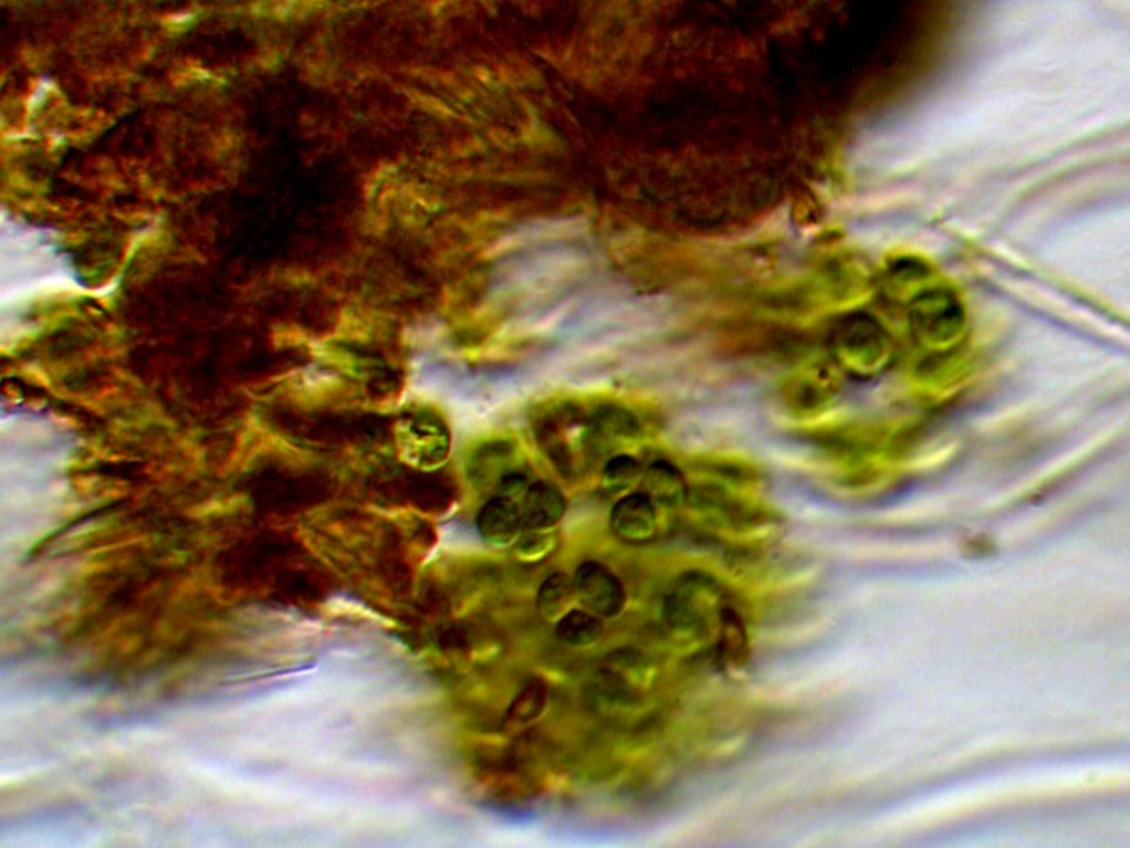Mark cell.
Wrapping results in <instances>:
<instances>
[{
	"label": "cell",
	"instance_id": "obj_7",
	"mask_svg": "<svg viewBox=\"0 0 1130 848\" xmlns=\"http://www.w3.org/2000/svg\"><path fill=\"white\" fill-rule=\"evenodd\" d=\"M644 492L662 506H680L689 498L688 484L679 467L658 460L644 474Z\"/></svg>",
	"mask_w": 1130,
	"mask_h": 848
},
{
	"label": "cell",
	"instance_id": "obj_5",
	"mask_svg": "<svg viewBox=\"0 0 1130 848\" xmlns=\"http://www.w3.org/2000/svg\"><path fill=\"white\" fill-rule=\"evenodd\" d=\"M475 523L482 540L491 545L508 546L523 531L522 510L517 502L495 495L481 507Z\"/></svg>",
	"mask_w": 1130,
	"mask_h": 848
},
{
	"label": "cell",
	"instance_id": "obj_18",
	"mask_svg": "<svg viewBox=\"0 0 1130 848\" xmlns=\"http://www.w3.org/2000/svg\"><path fill=\"white\" fill-rule=\"evenodd\" d=\"M529 486H531V483H529V478L525 474H522V472H508L496 484V495L511 499V501L520 504L522 499L525 498Z\"/></svg>",
	"mask_w": 1130,
	"mask_h": 848
},
{
	"label": "cell",
	"instance_id": "obj_13",
	"mask_svg": "<svg viewBox=\"0 0 1130 848\" xmlns=\"http://www.w3.org/2000/svg\"><path fill=\"white\" fill-rule=\"evenodd\" d=\"M546 702H548V688L540 679H532L523 685L522 691L511 703L508 723H514V725L531 723L535 718L541 716V712L546 708Z\"/></svg>",
	"mask_w": 1130,
	"mask_h": 848
},
{
	"label": "cell",
	"instance_id": "obj_10",
	"mask_svg": "<svg viewBox=\"0 0 1130 848\" xmlns=\"http://www.w3.org/2000/svg\"><path fill=\"white\" fill-rule=\"evenodd\" d=\"M555 634L558 640L569 647H590L599 642L605 634V625L597 614L590 610L565 611L561 619H557Z\"/></svg>",
	"mask_w": 1130,
	"mask_h": 848
},
{
	"label": "cell",
	"instance_id": "obj_11",
	"mask_svg": "<svg viewBox=\"0 0 1130 848\" xmlns=\"http://www.w3.org/2000/svg\"><path fill=\"white\" fill-rule=\"evenodd\" d=\"M576 596L574 580L565 573H553L537 593V608L544 619H561Z\"/></svg>",
	"mask_w": 1130,
	"mask_h": 848
},
{
	"label": "cell",
	"instance_id": "obj_2",
	"mask_svg": "<svg viewBox=\"0 0 1130 848\" xmlns=\"http://www.w3.org/2000/svg\"><path fill=\"white\" fill-rule=\"evenodd\" d=\"M401 442L408 460L425 469L442 465L451 451V433L433 413H421L408 422Z\"/></svg>",
	"mask_w": 1130,
	"mask_h": 848
},
{
	"label": "cell",
	"instance_id": "obj_6",
	"mask_svg": "<svg viewBox=\"0 0 1130 848\" xmlns=\"http://www.w3.org/2000/svg\"><path fill=\"white\" fill-rule=\"evenodd\" d=\"M915 326L931 342H942L961 326L960 306L945 294L929 295L917 306Z\"/></svg>",
	"mask_w": 1130,
	"mask_h": 848
},
{
	"label": "cell",
	"instance_id": "obj_15",
	"mask_svg": "<svg viewBox=\"0 0 1130 848\" xmlns=\"http://www.w3.org/2000/svg\"><path fill=\"white\" fill-rule=\"evenodd\" d=\"M513 454V448L508 442H491L479 449L470 462L469 472L473 483H490Z\"/></svg>",
	"mask_w": 1130,
	"mask_h": 848
},
{
	"label": "cell",
	"instance_id": "obj_16",
	"mask_svg": "<svg viewBox=\"0 0 1130 848\" xmlns=\"http://www.w3.org/2000/svg\"><path fill=\"white\" fill-rule=\"evenodd\" d=\"M641 465L629 454H617L611 458L603 471V484L609 492H622L629 484L640 478Z\"/></svg>",
	"mask_w": 1130,
	"mask_h": 848
},
{
	"label": "cell",
	"instance_id": "obj_9",
	"mask_svg": "<svg viewBox=\"0 0 1130 848\" xmlns=\"http://www.w3.org/2000/svg\"><path fill=\"white\" fill-rule=\"evenodd\" d=\"M837 345H839L841 356L854 360V363H862V356L878 360L883 354V338H881L880 329L875 322L866 321V318L846 322L839 331Z\"/></svg>",
	"mask_w": 1130,
	"mask_h": 848
},
{
	"label": "cell",
	"instance_id": "obj_12",
	"mask_svg": "<svg viewBox=\"0 0 1130 848\" xmlns=\"http://www.w3.org/2000/svg\"><path fill=\"white\" fill-rule=\"evenodd\" d=\"M719 656L728 667H739L747 656V637L741 617L732 608L721 611Z\"/></svg>",
	"mask_w": 1130,
	"mask_h": 848
},
{
	"label": "cell",
	"instance_id": "obj_17",
	"mask_svg": "<svg viewBox=\"0 0 1130 848\" xmlns=\"http://www.w3.org/2000/svg\"><path fill=\"white\" fill-rule=\"evenodd\" d=\"M555 541L546 531H529L525 536L516 540V555L525 563H535L546 557L553 549Z\"/></svg>",
	"mask_w": 1130,
	"mask_h": 848
},
{
	"label": "cell",
	"instance_id": "obj_1",
	"mask_svg": "<svg viewBox=\"0 0 1130 848\" xmlns=\"http://www.w3.org/2000/svg\"><path fill=\"white\" fill-rule=\"evenodd\" d=\"M574 589L588 610L599 617H617L626 605V590L605 564L588 561L573 576Z\"/></svg>",
	"mask_w": 1130,
	"mask_h": 848
},
{
	"label": "cell",
	"instance_id": "obj_8",
	"mask_svg": "<svg viewBox=\"0 0 1130 848\" xmlns=\"http://www.w3.org/2000/svg\"><path fill=\"white\" fill-rule=\"evenodd\" d=\"M408 493H410L408 498L421 510L443 513L454 502L456 484L443 472H422L410 478Z\"/></svg>",
	"mask_w": 1130,
	"mask_h": 848
},
{
	"label": "cell",
	"instance_id": "obj_14",
	"mask_svg": "<svg viewBox=\"0 0 1130 848\" xmlns=\"http://www.w3.org/2000/svg\"><path fill=\"white\" fill-rule=\"evenodd\" d=\"M592 427L597 436L606 439H631L640 433V425L629 410L615 405L600 407L592 418Z\"/></svg>",
	"mask_w": 1130,
	"mask_h": 848
},
{
	"label": "cell",
	"instance_id": "obj_3",
	"mask_svg": "<svg viewBox=\"0 0 1130 848\" xmlns=\"http://www.w3.org/2000/svg\"><path fill=\"white\" fill-rule=\"evenodd\" d=\"M609 525L618 540L629 545H647L658 534L656 502L644 490L629 493L615 504Z\"/></svg>",
	"mask_w": 1130,
	"mask_h": 848
},
{
	"label": "cell",
	"instance_id": "obj_4",
	"mask_svg": "<svg viewBox=\"0 0 1130 848\" xmlns=\"http://www.w3.org/2000/svg\"><path fill=\"white\" fill-rule=\"evenodd\" d=\"M523 528L526 531H550L564 519L567 502L555 484L546 481L532 483L525 498L520 502Z\"/></svg>",
	"mask_w": 1130,
	"mask_h": 848
}]
</instances>
